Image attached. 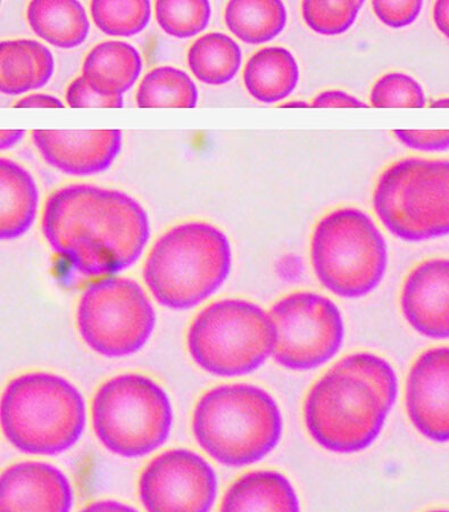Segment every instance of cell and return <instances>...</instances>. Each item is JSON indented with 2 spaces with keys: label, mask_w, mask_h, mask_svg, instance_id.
<instances>
[{
  "label": "cell",
  "mask_w": 449,
  "mask_h": 512,
  "mask_svg": "<svg viewBox=\"0 0 449 512\" xmlns=\"http://www.w3.org/2000/svg\"><path fill=\"white\" fill-rule=\"evenodd\" d=\"M277 340L273 359L281 367L304 371L319 368L342 348V313L328 297L298 292L281 299L270 312Z\"/></svg>",
  "instance_id": "cell-11"
},
{
  "label": "cell",
  "mask_w": 449,
  "mask_h": 512,
  "mask_svg": "<svg viewBox=\"0 0 449 512\" xmlns=\"http://www.w3.org/2000/svg\"><path fill=\"white\" fill-rule=\"evenodd\" d=\"M311 256L320 283L345 299L373 292L388 266L384 235L369 214L356 208L332 211L318 222Z\"/></svg>",
  "instance_id": "cell-5"
},
{
  "label": "cell",
  "mask_w": 449,
  "mask_h": 512,
  "mask_svg": "<svg viewBox=\"0 0 449 512\" xmlns=\"http://www.w3.org/2000/svg\"><path fill=\"white\" fill-rule=\"evenodd\" d=\"M218 494L212 466L198 453L174 449L141 474L139 497L147 512H210Z\"/></svg>",
  "instance_id": "cell-12"
},
{
  "label": "cell",
  "mask_w": 449,
  "mask_h": 512,
  "mask_svg": "<svg viewBox=\"0 0 449 512\" xmlns=\"http://www.w3.org/2000/svg\"><path fill=\"white\" fill-rule=\"evenodd\" d=\"M16 109H63L61 99L46 94H32L20 99Z\"/></svg>",
  "instance_id": "cell-35"
},
{
  "label": "cell",
  "mask_w": 449,
  "mask_h": 512,
  "mask_svg": "<svg viewBox=\"0 0 449 512\" xmlns=\"http://www.w3.org/2000/svg\"><path fill=\"white\" fill-rule=\"evenodd\" d=\"M172 423L168 394L146 376H116L95 395V434L116 456L140 458L161 448L169 439Z\"/></svg>",
  "instance_id": "cell-9"
},
{
  "label": "cell",
  "mask_w": 449,
  "mask_h": 512,
  "mask_svg": "<svg viewBox=\"0 0 449 512\" xmlns=\"http://www.w3.org/2000/svg\"><path fill=\"white\" fill-rule=\"evenodd\" d=\"M392 409L373 384L332 367L307 394L304 420L321 448L352 454L377 441Z\"/></svg>",
  "instance_id": "cell-7"
},
{
  "label": "cell",
  "mask_w": 449,
  "mask_h": 512,
  "mask_svg": "<svg viewBox=\"0 0 449 512\" xmlns=\"http://www.w3.org/2000/svg\"><path fill=\"white\" fill-rule=\"evenodd\" d=\"M77 321L91 350L106 358H124L144 348L154 332L156 313L135 280L110 277L83 293Z\"/></svg>",
  "instance_id": "cell-10"
},
{
  "label": "cell",
  "mask_w": 449,
  "mask_h": 512,
  "mask_svg": "<svg viewBox=\"0 0 449 512\" xmlns=\"http://www.w3.org/2000/svg\"><path fill=\"white\" fill-rule=\"evenodd\" d=\"M405 404L412 425L426 439L449 442V346L423 352L407 377Z\"/></svg>",
  "instance_id": "cell-13"
},
{
  "label": "cell",
  "mask_w": 449,
  "mask_h": 512,
  "mask_svg": "<svg viewBox=\"0 0 449 512\" xmlns=\"http://www.w3.org/2000/svg\"><path fill=\"white\" fill-rule=\"evenodd\" d=\"M96 27L112 37H132L143 31L152 16L148 0L136 2H110L95 0L90 5Z\"/></svg>",
  "instance_id": "cell-26"
},
{
  "label": "cell",
  "mask_w": 449,
  "mask_h": 512,
  "mask_svg": "<svg viewBox=\"0 0 449 512\" xmlns=\"http://www.w3.org/2000/svg\"><path fill=\"white\" fill-rule=\"evenodd\" d=\"M434 22L437 29L449 39V0H438L434 5Z\"/></svg>",
  "instance_id": "cell-37"
},
{
  "label": "cell",
  "mask_w": 449,
  "mask_h": 512,
  "mask_svg": "<svg viewBox=\"0 0 449 512\" xmlns=\"http://www.w3.org/2000/svg\"><path fill=\"white\" fill-rule=\"evenodd\" d=\"M198 102V89L185 71L173 66H160L141 80L137 104L141 109L181 107L193 109Z\"/></svg>",
  "instance_id": "cell-25"
},
{
  "label": "cell",
  "mask_w": 449,
  "mask_h": 512,
  "mask_svg": "<svg viewBox=\"0 0 449 512\" xmlns=\"http://www.w3.org/2000/svg\"><path fill=\"white\" fill-rule=\"evenodd\" d=\"M334 367L364 378L395 406L398 379L394 368L384 358L368 352L354 353L338 361Z\"/></svg>",
  "instance_id": "cell-30"
},
{
  "label": "cell",
  "mask_w": 449,
  "mask_h": 512,
  "mask_svg": "<svg viewBox=\"0 0 449 512\" xmlns=\"http://www.w3.org/2000/svg\"><path fill=\"white\" fill-rule=\"evenodd\" d=\"M401 305L415 332L449 340V259H430L415 267L405 280Z\"/></svg>",
  "instance_id": "cell-16"
},
{
  "label": "cell",
  "mask_w": 449,
  "mask_h": 512,
  "mask_svg": "<svg viewBox=\"0 0 449 512\" xmlns=\"http://www.w3.org/2000/svg\"><path fill=\"white\" fill-rule=\"evenodd\" d=\"M80 512H139L137 509L114 500H103L91 503Z\"/></svg>",
  "instance_id": "cell-36"
},
{
  "label": "cell",
  "mask_w": 449,
  "mask_h": 512,
  "mask_svg": "<svg viewBox=\"0 0 449 512\" xmlns=\"http://www.w3.org/2000/svg\"><path fill=\"white\" fill-rule=\"evenodd\" d=\"M122 131L35 130L33 144L47 164L73 177H88L111 167L122 148Z\"/></svg>",
  "instance_id": "cell-14"
},
{
  "label": "cell",
  "mask_w": 449,
  "mask_h": 512,
  "mask_svg": "<svg viewBox=\"0 0 449 512\" xmlns=\"http://www.w3.org/2000/svg\"><path fill=\"white\" fill-rule=\"evenodd\" d=\"M431 109H449V97L439 98L431 102Z\"/></svg>",
  "instance_id": "cell-40"
},
{
  "label": "cell",
  "mask_w": 449,
  "mask_h": 512,
  "mask_svg": "<svg viewBox=\"0 0 449 512\" xmlns=\"http://www.w3.org/2000/svg\"><path fill=\"white\" fill-rule=\"evenodd\" d=\"M373 208L390 234L419 243L449 235V160L405 158L381 173Z\"/></svg>",
  "instance_id": "cell-6"
},
{
  "label": "cell",
  "mask_w": 449,
  "mask_h": 512,
  "mask_svg": "<svg viewBox=\"0 0 449 512\" xmlns=\"http://www.w3.org/2000/svg\"><path fill=\"white\" fill-rule=\"evenodd\" d=\"M243 64V52L234 39L222 32L207 33L191 45L188 65L199 80L210 86L228 84Z\"/></svg>",
  "instance_id": "cell-24"
},
{
  "label": "cell",
  "mask_w": 449,
  "mask_h": 512,
  "mask_svg": "<svg viewBox=\"0 0 449 512\" xmlns=\"http://www.w3.org/2000/svg\"><path fill=\"white\" fill-rule=\"evenodd\" d=\"M231 264V245L221 229L206 222H188L172 228L155 243L145 263L144 278L163 307L187 310L218 291Z\"/></svg>",
  "instance_id": "cell-3"
},
{
  "label": "cell",
  "mask_w": 449,
  "mask_h": 512,
  "mask_svg": "<svg viewBox=\"0 0 449 512\" xmlns=\"http://www.w3.org/2000/svg\"><path fill=\"white\" fill-rule=\"evenodd\" d=\"M72 503L68 477L47 462H19L2 475L0 512H70Z\"/></svg>",
  "instance_id": "cell-15"
},
{
  "label": "cell",
  "mask_w": 449,
  "mask_h": 512,
  "mask_svg": "<svg viewBox=\"0 0 449 512\" xmlns=\"http://www.w3.org/2000/svg\"><path fill=\"white\" fill-rule=\"evenodd\" d=\"M365 2H319L306 0L302 4V14L306 26L322 36H339L353 27Z\"/></svg>",
  "instance_id": "cell-28"
},
{
  "label": "cell",
  "mask_w": 449,
  "mask_h": 512,
  "mask_svg": "<svg viewBox=\"0 0 449 512\" xmlns=\"http://www.w3.org/2000/svg\"><path fill=\"white\" fill-rule=\"evenodd\" d=\"M276 340L270 313L249 301L223 300L199 313L187 343L191 358L207 373L238 377L263 366Z\"/></svg>",
  "instance_id": "cell-8"
},
{
  "label": "cell",
  "mask_w": 449,
  "mask_h": 512,
  "mask_svg": "<svg viewBox=\"0 0 449 512\" xmlns=\"http://www.w3.org/2000/svg\"><path fill=\"white\" fill-rule=\"evenodd\" d=\"M28 21L40 39L62 49L80 46L90 30L85 7L77 0H33Z\"/></svg>",
  "instance_id": "cell-22"
},
{
  "label": "cell",
  "mask_w": 449,
  "mask_h": 512,
  "mask_svg": "<svg viewBox=\"0 0 449 512\" xmlns=\"http://www.w3.org/2000/svg\"><path fill=\"white\" fill-rule=\"evenodd\" d=\"M0 188H2L0 237L3 241H12L26 234L35 222L39 191L35 179L26 168L5 158L0 160Z\"/></svg>",
  "instance_id": "cell-21"
},
{
  "label": "cell",
  "mask_w": 449,
  "mask_h": 512,
  "mask_svg": "<svg viewBox=\"0 0 449 512\" xmlns=\"http://www.w3.org/2000/svg\"><path fill=\"white\" fill-rule=\"evenodd\" d=\"M370 103L377 109H390V107L422 109L427 105V97L420 82L410 74L390 72L382 76L372 87Z\"/></svg>",
  "instance_id": "cell-29"
},
{
  "label": "cell",
  "mask_w": 449,
  "mask_h": 512,
  "mask_svg": "<svg viewBox=\"0 0 449 512\" xmlns=\"http://www.w3.org/2000/svg\"><path fill=\"white\" fill-rule=\"evenodd\" d=\"M66 101L73 109L82 107H102V109H120L123 107V96L103 97L89 87L83 77L72 82L66 92Z\"/></svg>",
  "instance_id": "cell-33"
},
{
  "label": "cell",
  "mask_w": 449,
  "mask_h": 512,
  "mask_svg": "<svg viewBox=\"0 0 449 512\" xmlns=\"http://www.w3.org/2000/svg\"><path fill=\"white\" fill-rule=\"evenodd\" d=\"M312 107L315 109H367L368 104L360 101L359 98L343 92V90H326L313 99Z\"/></svg>",
  "instance_id": "cell-34"
},
{
  "label": "cell",
  "mask_w": 449,
  "mask_h": 512,
  "mask_svg": "<svg viewBox=\"0 0 449 512\" xmlns=\"http://www.w3.org/2000/svg\"><path fill=\"white\" fill-rule=\"evenodd\" d=\"M423 7L421 0L413 2H384L374 0L372 8L381 23L393 29H402L411 26L418 20Z\"/></svg>",
  "instance_id": "cell-31"
},
{
  "label": "cell",
  "mask_w": 449,
  "mask_h": 512,
  "mask_svg": "<svg viewBox=\"0 0 449 512\" xmlns=\"http://www.w3.org/2000/svg\"><path fill=\"white\" fill-rule=\"evenodd\" d=\"M399 143L410 150L426 153H439L449 150V130H395Z\"/></svg>",
  "instance_id": "cell-32"
},
{
  "label": "cell",
  "mask_w": 449,
  "mask_h": 512,
  "mask_svg": "<svg viewBox=\"0 0 449 512\" xmlns=\"http://www.w3.org/2000/svg\"><path fill=\"white\" fill-rule=\"evenodd\" d=\"M426 512H449V509H432Z\"/></svg>",
  "instance_id": "cell-41"
},
{
  "label": "cell",
  "mask_w": 449,
  "mask_h": 512,
  "mask_svg": "<svg viewBox=\"0 0 449 512\" xmlns=\"http://www.w3.org/2000/svg\"><path fill=\"white\" fill-rule=\"evenodd\" d=\"M143 60L135 47L110 40L95 46L82 66V77L103 97H119L136 84Z\"/></svg>",
  "instance_id": "cell-18"
},
{
  "label": "cell",
  "mask_w": 449,
  "mask_h": 512,
  "mask_svg": "<svg viewBox=\"0 0 449 512\" xmlns=\"http://www.w3.org/2000/svg\"><path fill=\"white\" fill-rule=\"evenodd\" d=\"M26 136L24 130H2V137H0V148L2 151L11 150L16 144Z\"/></svg>",
  "instance_id": "cell-38"
},
{
  "label": "cell",
  "mask_w": 449,
  "mask_h": 512,
  "mask_svg": "<svg viewBox=\"0 0 449 512\" xmlns=\"http://www.w3.org/2000/svg\"><path fill=\"white\" fill-rule=\"evenodd\" d=\"M195 439L211 458L232 468L256 464L278 447L284 419L273 396L251 384L213 388L197 403Z\"/></svg>",
  "instance_id": "cell-2"
},
{
  "label": "cell",
  "mask_w": 449,
  "mask_h": 512,
  "mask_svg": "<svg viewBox=\"0 0 449 512\" xmlns=\"http://www.w3.org/2000/svg\"><path fill=\"white\" fill-rule=\"evenodd\" d=\"M311 105L304 101H290L285 104L280 105V107H284V109H306V107H310Z\"/></svg>",
  "instance_id": "cell-39"
},
{
  "label": "cell",
  "mask_w": 449,
  "mask_h": 512,
  "mask_svg": "<svg viewBox=\"0 0 449 512\" xmlns=\"http://www.w3.org/2000/svg\"><path fill=\"white\" fill-rule=\"evenodd\" d=\"M224 21L243 43L261 45L285 30L288 12L280 0H232L224 12Z\"/></svg>",
  "instance_id": "cell-23"
},
{
  "label": "cell",
  "mask_w": 449,
  "mask_h": 512,
  "mask_svg": "<svg viewBox=\"0 0 449 512\" xmlns=\"http://www.w3.org/2000/svg\"><path fill=\"white\" fill-rule=\"evenodd\" d=\"M41 228L52 250L87 277L130 268L151 237L148 214L135 198L89 184L69 185L48 197Z\"/></svg>",
  "instance_id": "cell-1"
},
{
  "label": "cell",
  "mask_w": 449,
  "mask_h": 512,
  "mask_svg": "<svg viewBox=\"0 0 449 512\" xmlns=\"http://www.w3.org/2000/svg\"><path fill=\"white\" fill-rule=\"evenodd\" d=\"M155 12L157 23L165 33L174 38L187 39L197 36L209 26L212 7L207 0H159Z\"/></svg>",
  "instance_id": "cell-27"
},
{
  "label": "cell",
  "mask_w": 449,
  "mask_h": 512,
  "mask_svg": "<svg viewBox=\"0 0 449 512\" xmlns=\"http://www.w3.org/2000/svg\"><path fill=\"white\" fill-rule=\"evenodd\" d=\"M299 82V66L285 47H265L248 60L244 84L249 95L264 104L284 101Z\"/></svg>",
  "instance_id": "cell-20"
},
{
  "label": "cell",
  "mask_w": 449,
  "mask_h": 512,
  "mask_svg": "<svg viewBox=\"0 0 449 512\" xmlns=\"http://www.w3.org/2000/svg\"><path fill=\"white\" fill-rule=\"evenodd\" d=\"M220 512H302L293 483L277 470H254L224 494Z\"/></svg>",
  "instance_id": "cell-17"
},
{
  "label": "cell",
  "mask_w": 449,
  "mask_h": 512,
  "mask_svg": "<svg viewBox=\"0 0 449 512\" xmlns=\"http://www.w3.org/2000/svg\"><path fill=\"white\" fill-rule=\"evenodd\" d=\"M86 419V403L78 388L54 374L13 379L0 404L7 441L32 456H57L70 450L80 440Z\"/></svg>",
  "instance_id": "cell-4"
},
{
  "label": "cell",
  "mask_w": 449,
  "mask_h": 512,
  "mask_svg": "<svg viewBox=\"0 0 449 512\" xmlns=\"http://www.w3.org/2000/svg\"><path fill=\"white\" fill-rule=\"evenodd\" d=\"M54 57L37 40H7L0 44V90L18 96L43 88L54 73Z\"/></svg>",
  "instance_id": "cell-19"
}]
</instances>
